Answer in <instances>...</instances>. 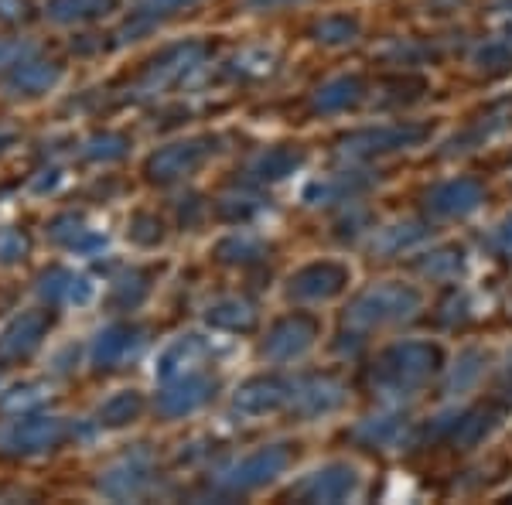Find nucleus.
<instances>
[{
	"label": "nucleus",
	"mask_w": 512,
	"mask_h": 505,
	"mask_svg": "<svg viewBox=\"0 0 512 505\" xmlns=\"http://www.w3.org/2000/svg\"><path fill=\"white\" fill-rule=\"evenodd\" d=\"M437 362V352L431 345L420 342H407L396 345L393 352L383 355L376 369V386L383 389L386 396H414L417 386H424V379L431 376Z\"/></svg>",
	"instance_id": "f257e3e1"
},
{
	"label": "nucleus",
	"mask_w": 512,
	"mask_h": 505,
	"mask_svg": "<svg viewBox=\"0 0 512 505\" xmlns=\"http://www.w3.org/2000/svg\"><path fill=\"white\" fill-rule=\"evenodd\" d=\"M65 441V420L62 417H38V413H21V420L0 427V454L14 458H31L45 454Z\"/></svg>",
	"instance_id": "f03ea898"
},
{
	"label": "nucleus",
	"mask_w": 512,
	"mask_h": 505,
	"mask_svg": "<svg viewBox=\"0 0 512 505\" xmlns=\"http://www.w3.org/2000/svg\"><path fill=\"white\" fill-rule=\"evenodd\" d=\"M420 308V294L403 284H383L376 291L362 294L352 308V325H390V321L410 318Z\"/></svg>",
	"instance_id": "7ed1b4c3"
},
{
	"label": "nucleus",
	"mask_w": 512,
	"mask_h": 505,
	"mask_svg": "<svg viewBox=\"0 0 512 505\" xmlns=\"http://www.w3.org/2000/svg\"><path fill=\"white\" fill-rule=\"evenodd\" d=\"M287 461L291 458H287L284 447H260V451L246 454V458L233 461L229 468H222L216 485L226 488V492H250V488H260L274 482L277 475H284Z\"/></svg>",
	"instance_id": "20e7f679"
},
{
	"label": "nucleus",
	"mask_w": 512,
	"mask_h": 505,
	"mask_svg": "<svg viewBox=\"0 0 512 505\" xmlns=\"http://www.w3.org/2000/svg\"><path fill=\"white\" fill-rule=\"evenodd\" d=\"M151 482H154L151 458H147L144 451H137V454H127V458L113 461V465L99 475L96 488L106 499H137V495H144L147 488H151Z\"/></svg>",
	"instance_id": "39448f33"
},
{
	"label": "nucleus",
	"mask_w": 512,
	"mask_h": 505,
	"mask_svg": "<svg viewBox=\"0 0 512 505\" xmlns=\"http://www.w3.org/2000/svg\"><path fill=\"white\" fill-rule=\"evenodd\" d=\"M202 45H178V48H168L161 59L151 62V69L144 72L140 79L137 93L140 96H154V93H164L168 86H175L178 79H185L195 65H202Z\"/></svg>",
	"instance_id": "423d86ee"
},
{
	"label": "nucleus",
	"mask_w": 512,
	"mask_h": 505,
	"mask_svg": "<svg viewBox=\"0 0 512 505\" xmlns=\"http://www.w3.org/2000/svg\"><path fill=\"white\" fill-rule=\"evenodd\" d=\"M209 342L202 335H178L164 345V352L158 355V366H154V376L161 383H171V379L192 376V372H202L205 359H209Z\"/></svg>",
	"instance_id": "0eeeda50"
},
{
	"label": "nucleus",
	"mask_w": 512,
	"mask_h": 505,
	"mask_svg": "<svg viewBox=\"0 0 512 505\" xmlns=\"http://www.w3.org/2000/svg\"><path fill=\"white\" fill-rule=\"evenodd\" d=\"M315 335H318L315 321L304 318V314H294V318H284L280 325H274L267 342H263V355H267L270 362L301 359V355L315 345Z\"/></svg>",
	"instance_id": "6e6552de"
},
{
	"label": "nucleus",
	"mask_w": 512,
	"mask_h": 505,
	"mask_svg": "<svg viewBox=\"0 0 512 505\" xmlns=\"http://www.w3.org/2000/svg\"><path fill=\"white\" fill-rule=\"evenodd\" d=\"M212 154L209 140H181V144H171L164 151L151 154L147 161V175L154 181H175L192 175L195 168H202V161Z\"/></svg>",
	"instance_id": "1a4fd4ad"
},
{
	"label": "nucleus",
	"mask_w": 512,
	"mask_h": 505,
	"mask_svg": "<svg viewBox=\"0 0 512 505\" xmlns=\"http://www.w3.org/2000/svg\"><path fill=\"white\" fill-rule=\"evenodd\" d=\"M304 502H345L359 492V471L349 465H328L294 488Z\"/></svg>",
	"instance_id": "9d476101"
},
{
	"label": "nucleus",
	"mask_w": 512,
	"mask_h": 505,
	"mask_svg": "<svg viewBox=\"0 0 512 505\" xmlns=\"http://www.w3.org/2000/svg\"><path fill=\"white\" fill-rule=\"evenodd\" d=\"M48 325H52V314L48 311H28V314H21V318H14L11 325L4 328V335H0V359H7V362L28 359V355L45 342Z\"/></svg>",
	"instance_id": "9b49d317"
},
{
	"label": "nucleus",
	"mask_w": 512,
	"mask_h": 505,
	"mask_svg": "<svg viewBox=\"0 0 512 505\" xmlns=\"http://www.w3.org/2000/svg\"><path fill=\"white\" fill-rule=\"evenodd\" d=\"M291 393L294 383H284V379H253L236 393L233 407L243 417H267V413L291 407Z\"/></svg>",
	"instance_id": "f8f14e48"
},
{
	"label": "nucleus",
	"mask_w": 512,
	"mask_h": 505,
	"mask_svg": "<svg viewBox=\"0 0 512 505\" xmlns=\"http://www.w3.org/2000/svg\"><path fill=\"white\" fill-rule=\"evenodd\" d=\"M212 389H216V383H212L209 376H202V372L171 379V383H164L161 396H158V410L164 417H185V413H195L205 400H209Z\"/></svg>",
	"instance_id": "ddd939ff"
},
{
	"label": "nucleus",
	"mask_w": 512,
	"mask_h": 505,
	"mask_svg": "<svg viewBox=\"0 0 512 505\" xmlns=\"http://www.w3.org/2000/svg\"><path fill=\"white\" fill-rule=\"evenodd\" d=\"M140 345H144L140 328H134V325H110V328H103L93 338V352H89V355H93L96 369H117L127 359H134V355L140 352Z\"/></svg>",
	"instance_id": "4468645a"
},
{
	"label": "nucleus",
	"mask_w": 512,
	"mask_h": 505,
	"mask_svg": "<svg viewBox=\"0 0 512 505\" xmlns=\"http://www.w3.org/2000/svg\"><path fill=\"white\" fill-rule=\"evenodd\" d=\"M62 79V69L55 62L41 59H21L11 65V72L4 76V93L7 96H41L48 89H55Z\"/></svg>",
	"instance_id": "2eb2a0df"
},
{
	"label": "nucleus",
	"mask_w": 512,
	"mask_h": 505,
	"mask_svg": "<svg viewBox=\"0 0 512 505\" xmlns=\"http://www.w3.org/2000/svg\"><path fill=\"white\" fill-rule=\"evenodd\" d=\"M38 294L45 297L48 304H89L96 294V287H93V280L82 277L76 270L52 267V270L41 273Z\"/></svg>",
	"instance_id": "dca6fc26"
},
{
	"label": "nucleus",
	"mask_w": 512,
	"mask_h": 505,
	"mask_svg": "<svg viewBox=\"0 0 512 505\" xmlns=\"http://www.w3.org/2000/svg\"><path fill=\"white\" fill-rule=\"evenodd\" d=\"M345 280H349V270L338 263H315V267H304L297 277H291V294L301 301H325V297L342 291Z\"/></svg>",
	"instance_id": "f3484780"
},
{
	"label": "nucleus",
	"mask_w": 512,
	"mask_h": 505,
	"mask_svg": "<svg viewBox=\"0 0 512 505\" xmlns=\"http://www.w3.org/2000/svg\"><path fill=\"white\" fill-rule=\"evenodd\" d=\"M424 137L420 127H379V130H366V134H355L342 144V151L349 157H362V154H379V151H396V147H410Z\"/></svg>",
	"instance_id": "a211bd4d"
},
{
	"label": "nucleus",
	"mask_w": 512,
	"mask_h": 505,
	"mask_svg": "<svg viewBox=\"0 0 512 505\" xmlns=\"http://www.w3.org/2000/svg\"><path fill=\"white\" fill-rule=\"evenodd\" d=\"M342 400V386L332 383V379H304V383H294L291 410H297L301 417H318V413L335 410Z\"/></svg>",
	"instance_id": "6ab92c4d"
},
{
	"label": "nucleus",
	"mask_w": 512,
	"mask_h": 505,
	"mask_svg": "<svg viewBox=\"0 0 512 505\" xmlns=\"http://www.w3.org/2000/svg\"><path fill=\"white\" fill-rule=\"evenodd\" d=\"M48 236H52L59 246H65V250H76L82 256H93L99 250H106V236H99L96 229H89L76 212H65L59 219H52Z\"/></svg>",
	"instance_id": "aec40b11"
},
{
	"label": "nucleus",
	"mask_w": 512,
	"mask_h": 505,
	"mask_svg": "<svg viewBox=\"0 0 512 505\" xmlns=\"http://www.w3.org/2000/svg\"><path fill=\"white\" fill-rule=\"evenodd\" d=\"M427 202L437 215H465L482 202V188L475 181H448V185L434 188Z\"/></svg>",
	"instance_id": "412c9836"
},
{
	"label": "nucleus",
	"mask_w": 512,
	"mask_h": 505,
	"mask_svg": "<svg viewBox=\"0 0 512 505\" xmlns=\"http://www.w3.org/2000/svg\"><path fill=\"white\" fill-rule=\"evenodd\" d=\"M205 321L219 331H250L256 325V311L250 301H243V297H222V301L209 304Z\"/></svg>",
	"instance_id": "4be33fe9"
},
{
	"label": "nucleus",
	"mask_w": 512,
	"mask_h": 505,
	"mask_svg": "<svg viewBox=\"0 0 512 505\" xmlns=\"http://www.w3.org/2000/svg\"><path fill=\"white\" fill-rule=\"evenodd\" d=\"M113 11V0H48L45 14L59 24H82Z\"/></svg>",
	"instance_id": "5701e85b"
},
{
	"label": "nucleus",
	"mask_w": 512,
	"mask_h": 505,
	"mask_svg": "<svg viewBox=\"0 0 512 505\" xmlns=\"http://www.w3.org/2000/svg\"><path fill=\"white\" fill-rule=\"evenodd\" d=\"M140 410H144L140 393H134V389H123V393H113L110 400L96 410V424L99 427H127L140 417Z\"/></svg>",
	"instance_id": "b1692460"
},
{
	"label": "nucleus",
	"mask_w": 512,
	"mask_h": 505,
	"mask_svg": "<svg viewBox=\"0 0 512 505\" xmlns=\"http://www.w3.org/2000/svg\"><path fill=\"white\" fill-rule=\"evenodd\" d=\"M355 437H362V441H369V444H379V447H393L407 437V424H403L400 417H369L355 427Z\"/></svg>",
	"instance_id": "393cba45"
},
{
	"label": "nucleus",
	"mask_w": 512,
	"mask_h": 505,
	"mask_svg": "<svg viewBox=\"0 0 512 505\" xmlns=\"http://www.w3.org/2000/svg\"><path fill=\"white\" fill-rule=\"evenodd\" d=\"M297 164H301V154L297 151H270L253 161V175L260 181H280V178L294 175Z\"/></svg>",
	"instance_id": "a878e982"
},
{
	"label": "nucleus",
	"mask_w": 512,
	"mask_h": 505,
	"mask_svg": "<svg viewBox=\"0 0 512 505\" xmlns=\"http://www.w3.org/2000/svg\"><path fill=\"white\" fill-rule=\"evenodd\" d=\"M45 400H48L45 386H41V383H24V386H14L11 393L0 396V410H4V413H35Z\"/></svg>",
	"instance_id": "bb28decb"
},
{
	"label": "nucleus",
	"mask_w": 512,
	"mask_h": 505,
	"mask_svg": "<svg viewBox=\"0 0 512 505\" xmlns=\"http://www.w3.org/2000/svg\"><path fill=\"white\" fill-rule=\"evenodd\" d=\"M147 291H151V273L130 270L113 284V301H117L120 308H137V304L147 297Z\"/></svg>",
	"instance_id": "cd10ccee"
},
{
	"label": "nucleus",
	"mask_w": 512,
	"mask_h": 505,
	"mask_svg": "<svg viewBox=\"0 0 512 505\" xmlns=\"http://www.w3.org/2000/svg\"><path fill=\"white\" fill-rule=\"evenodd\" d=\"M359 99V82L355 79H335V82H328V86H321L318 89V96H315V106L318 110H345L349 103H355Z\"/></svg>",
	"instance_id": "c85d7f7f"
},
{
	"label": "nucleus",
	"mask_w": 512,
	"mask_h": 505,
	"mask_svg": "<svg viewBox=\"0 0 512 505\" xmlns=\"http://www.w3.org/2000/svg\"><path fill=\"white\" fill-rule=\"evenodd\" d=\"M31 253V236L18 226L0 229V267H14Z\"/></svg>",
	"instance_id": "c756f323"
},
{
	"label": "nucleus",
	"mask_w": 512,
	"mask_h": 505,
	"mask_svg": "<svg viewBox=\"0 0 512 505\" xmlns=\"http://www.w3.org/2000/svg\"><path fill=\"white\" fill-rule=\"evenodd\" d=\"M82 154H86L89 161H117V157L127 154V137H120V134H96V137L86 140Z\"/></svg>",
	"instance_id": "7c9ffc66"
},
{
	"label": "nucleus",
	"mask_w": 512,
	"mask_h": 505,
	"mask_svg": "<svg viewBox=\"0 0 512 505\" xmlns=\"http://www.w3.org/2000/svg\"><path fill=\"white\" fill-rule=\"evenodd\" d=\"M161 222L154 219V215H137L134 222H130V239H134L137 246H154L161 243Z\"/></svg>",
	"instance_id": "2f4dec72"
},
{
	"label": "nucleus",
	"mask_w": 512,
	"mask_h": 505,
	"mask_svg": "<svg viewBox=\"0 0 512 505\" xmlns=\"http://www.w3.org/2000/svg\"><path fill=\"white\" fill-rule=\"evenodd\" d=\"M355 38V24L345 18H332L318 24V41H328V45H342V41Z\"/></svg>",
	"instance_id": "473e14b6"
},
{
	"label": "nucleus",
	"mask_w": 512,
	"mask_h": 505,
	"mask_svg": "<svg viewBox=\"0 0 512 505\" xmlns=\"http://www.w3.org/2000/svg\"><path fill=\"white\" fill-rule=\"evenodd\" d=\"M512 59V48L502 45V41H492V45H485L482 52L475 55V62L482 65V69H502V65H509Z\"/></svg>",
	"instance_id": "72a5a7b5"
},
{
	"label": "nucleus",
	"mask_w": 512,
	"mask_h": 505,
	"mask_svg": "<svg viewBox=\"0 0 512 505\" xmlns=\"http://www.w3.org/2000/svg\"><path fill=\"white\" fill-rule=\"evenodd\" d=\"M260 253V243H253V239H229V243L219 246V256L222 260H253V256Z\"/></svg>",
	"instance_id": "f704fd0d"
},
{
	"label": "nucleus",
	"mask_w": 512,
	"mask_h": 505,
	"mask_svg": "<svg viewBox=\"0 0 512 505\" xmlns=\"http://www.w3.org/2000/svg\"><path fill=\"white\" fill-rule=\"evenodd\" d=\"M198 0H140L144 14H171V11H181V7H192Z\"/></svg>",
	"instance_id": "c9c22d12"
},
{
	"label": "nucleus",
	"mask_w": 512,
	"mask_h": 505,
	"mask_svg": "<svg viewBox=\"0 0 512 505\" xmlns=\"http://www.w3.org/2000/svg\"><path fill=\"white\" fill-rule=\"evenodd\" d=\"M24 55H31V45H21V41H0V65H18Z\"/></svg>",
	"instance_id": "e433bc0d"
},
{
	"label": "nucleus",
	"mask_w": 512,
	"mask_h": 505,
	"mask_svg": "<svg viewBox=\"0 0 512 505\" xmlns=\"http://www.w3.org/2000/svg\"><path fill=\"white\" fill-rule=\"evenodd\" d=\"M475 379H478V366H475V355H465V359H461V379L458 376H454L451 379V389L454 386H468V383H475Z\"/></svg>",
	"instance_id": "4c0bfd02"
},
{
	"label": "nucleus",
	"mask_w": 512,
	"mask_h": 505,
	"mask_svg": "<svg viewBox=\"0 0 512 505\" xmlns=\"http://www.w3.org/2000/svg\"><path fill=\"white\" fill-rule=\"evenodd\" d=\"M287 4H301V0H246V7H253V11H274V7Z\"/></svg>",
	"instance_id": "58836bf2"
},
{
	"label": "nucleus",
	"mask_w": 512,
	"mask_h": 505,
	"mask_svg": "<svg viewBox=\"0 0 512 505\" xmlns=\"http://www.w3.org/2000/svg\"><path fill=\"white\" fill-rule=\"evenodd\" d=\"M14 7H24V4H18V0H0V18H18Z\"/></svg>",
	"instance_id": "ea45409f"
},
{
	"label": "nucleus",
	"mask_w": 512,
	"mask_h": 505,
	"mask_svg": "<svg viewBox=\"0 0 512 505\" xmlns=\"http://www.w3.org/2000/svg\"><path fill=\"white\" fill-rule=\"evenodd\" d=\"M499 243H502V250H509V253H512V219L499 229Z\"/></svg>",
	"instance_id": "a19ab883"
},
{
	"label": "nucleus",
	"mask_w": 512,
	"mask_h": 505,
	"mask_svg": "<svg viewBox=\"0 0 512 505\" xmlns=\"http://www.w3.org/2000/svg\"><path fill=\"white\" fill-rule=\"evenodd\" d=\"M11 140H14V130L11 127H0V151H4V147H11Z\"/></svg>",
	"instance_id": "79ce46f5"
}]
</instances>
